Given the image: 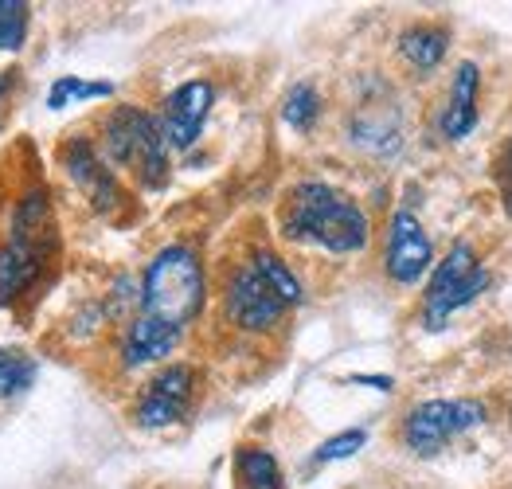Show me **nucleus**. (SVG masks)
<instances>
[{
  "mask_svg": "<svg viewBox=\"0 0 512 489\" xmlns=\"http://www.w3.org/2000/svg\"><path fill=\"white\" fill-rule=\"evenodd\" d=\"M28 4L20 0H0V51H20L28 36Z\"/></svg>",
  "mask_w": 512,
  "mask_h": 489,
  "instance_id": "20",
  "label": "nucleus"
},
{
  "mask_svg": "<svg viewBox=\"0 0 512 489\" xmlns=\"http://www.w3.org/2000/svg\"><path fill=\"white\" fill-rule=\"evenodd\" d=\"M4 90H8V83H4V79H0V98H4Z\"/></svg>",
  "mask_w": 512,
  "mask_h": 489,
  "instance_id": "23",
  "label": "nucleus"
},
{
  "mask_svg": "<svg viewBox=\"0 0 512 489\" xmlns=\"http://www.w3.org/2000/svg\"><path fill=\"white\" fill-rule=\"evenodd\" d=\"M239 478H243V489H286L282 486V466L274 462L270 450H258V446H247L239 450Z\"/></svg>",
  "mask_w": 512,
  "mask_h": 489,
  "instance_id": "14",
  "label": "nucleus"
},
{
  "mask_svg": "<svg viewBox=\"0 0 512 489\" xmlns=\"http://www.w3.org/2000/svg\"><path fill=\"white\" fill-rule=\"evenodd\" d=\"M43 270V247L28 239H8L0 247V302L20 298Z\"/></svg>",
  "mask_w": 512,
  "mask_h": 489,
  "instance_id": "10",
  "label": "nucleus"
},
{
  "mask_svg": "<svg viewBox=\"0 0 512 489\" xmlns=\"http://www.w3.org/2000/svg\"><path fill=\"white\" fill-rule=\"evenodd\" d=\"M188 400H192V368L172 364L165 372H157L153 384L145 388V396L137 403V423L141 427H169L188 411Z\"/></svg>",
  "mask_w": 512,
  "mask_h": 489,
  "instance_id": "9",
  "label": "nucleus"
},
{
  "mask_svg": "<svg viewBox=\"0 0 512 489\" xmlns=\"http://www.w3.org/2000/svg\"><path fill=\"white\" fill-rule=\"evenodd\" d=\"M141 306L145 317H157L165 325H188L200 306H204V267L192 247H165L149 270L141 286Z\"/></svg>",
  "mask_w": 512,
  "mask_h": 489,
  "instance_id": "2",
  "label": "nucleus"
},
{
  "mask_svg": "<svg viewBox=\"0 0 512 489\" xmlns=\"http://www.w3.org/2000/svg\"><path fill=\"white\" fill-rule=\"evenodd\" d=\"M399 51H403L415 67L430 71V67H438L442 55H446V32H442V28H411V32H403Z\"/></svg>",
  "mask_w": 512,
  "mask_h": 489,
  "instance_id": "15",
  "label": "nucleus"
},
{
  "mask_svg": "<svg viewBox=\"0 0 512 489\" xmlns=\"http://www.w3.org/2000/svg\"><path fill=\"white\" fill-rule=\"evenodd\" d=\"M106 157L129 169L133 177L149 188H161L169 177V141L161 134V122H153L137 106H118L106 118Z\"/></svg>",
  "mask_w": 512,
  "mask_h": 489,
  "instance_id": "3",
  "label": "nucleus"
},
{
  "mask_svg": "<svg viewBox=\"0 0 512 489\" xmlns=\"http://www.w3.org/2000/svg\"><path fill=\"white\" fill-rule=\"evenodd\" d=\"M485 286H489V270L477 263L473 247L454 243L446 251V259L434 267V278H430L427 286V306H423L427 329H442L450 321V313L470 306Z\"/></svg>",
  "mask_w": 512,
  "mask_h": 489,
  "instance_id": "4",
  "label": "nucleus"
},
{
  "mask_svg": "<svg viewBox=\"0 0 512 489\" xmlns=\"http://www.w3.org/2000/svg\"><path fill=\"white\" fill-rule=\"evenodd\" d=\"M282 227L298 243H317L333 255H352L368 243V216L337 188L309 180L298 184L286 200Z\"/></svg>",
  "mask_w": 512,
  "mask_h": 489,
  "instance_id": "1",
  "label": "nucleus"
},
{
  "mask_svg": "<svg viewBox=\"0 0 512 489\" xmlns=\"http://www.w3.org/2000/svg\"><path fill=\"white\" fill-rule=\"evenodd\" d=\"M368 443V435L364 431H341V435H333V439H325V443L313 450V462L317 466H325V462H341V458H352L360 446Z\"/></svg>",
  "mask_w": 512,
  "mask_h": 489,
  "instance_id": "21",
  "label": "nucleus"
},
{
  "mask_svg": "<svg viewBox=\"0 0 512 489\" xmlns=\"http://www.w3.org/2000/svg\"><path fill=\"white\" fill-rule=\"evenodd\" d=\"M63 161H67V173L83 184L98 208H114L118 204V184L110 177V169H102V161L94 157V149L86 141H71Z\"/></svg>",
  "mask_w": 512,
  "mask_h": 489,
  "instance_id": "12",
  "label": "nucleus"
},
{
  "mask_svg": "<svg viewBox=\"0 0 512 489\" xmlns=\"http://www.w3.org/2000/svg\"><path fill=\"white\" fill-rule=\"evenodd\" d=\"M32 380H36V364H32V356L0 349V396H16V392L32 388Z\"/></svg>",
  "mask_w": 512,
  "mask_h": 489,
  "instance_id": "18",
  "label": "nucleus"
},
{
  "mask_svg": "<svg viewBox=\"0 0 512 489\" xmlns=\"http://www.w3.org/2000/svg\"><path fill=\"white\" fill-rule=\"evenodd\" d=\"M430 259H434V251H430L423 223L415 220L411 212H399L387 227V274L395 282L411 286L430 270Z\"/></svg>",
  "mask_w": 512,
  "mask_h": 489,
  "instance_id": "8",
  "label": "nucleus"
},
{
  "mask_svg": "<svg viewBox=\"0 0 512 489\" xmlns=\"http://www.w3.org/2000/svg\"><path fill=\"white\" fill-rule=\"evenodd\" d=\"M176 341H180L176 325H165V321L141 313L126 333V349H122L126 353V368H141V364H153V360L169 356L176 349Z\"/></svg>",
  "mask_w": 512,
  "mask_h": 489,
  "instance_id": "11",
  "label": "nucleus"
},
{
  "mask_svg": "<svg viewBox=\"0 0 512 489\" xmlns=\"http://www.w3.org/2000/svg\"><path fill=\"white\" fill-rule=\"evenodd\" d=\"M477 87H481L477 67L462 63L458 75H454V87H450V106L442 114V134L450 137V141L466 137L477 126Z\"/></svg>",
  "mask_w": 512,
  "mask_h": 489,
  "instance_id": "13",
  "label": "nucleus"
},
{
  "mask_svg": "<svg viewBox=\"0 0 512 489\" xmlns=\"http://www.w3.org/2000/svg\"><path fill=\"white\" fill-rule=\"evenodd\" d=\"M286 310H290L286 298L258 274L255 263H247V267L231 278V286H227V313H231V321L239 329L266 333V329H274L282 321Z\"/></svg>",
  "mask_w": 512,
  "mask_h": 489,
  "instance_id": "6",
  "label": "nucleus"
},
{
  "mask_svg": "<svg viewBox=\"0 0 512 489\" xmlns=\"http://www.w3.org/2000/svg\"><path fill=\"white\" fill-rule=\"evenodd\" d=\"M485 423V403L477 400H427L407 415L403 439L415 454H434L462 431Z\"/></svg>",
  "mask_w": 512,
  "mask_h": 489,
  "instance_id": "5",
  "label": "nucleus"
},
{
  "mask_svg": "<svg viewBox=\"0 0 512 489\" xmlns=\"http://www.w3.org/2000/svg\"><path fill=\"white\" fill-rule=\"evenodd\" d=\"M501 188H505V200L512 208V145H509V157H505V173H501Z\"/></svg>",
  "mask_w": 512,
  "mask_h": 489,
  "instance_id": "22",
  "label": "nucleus"
},
{
  "mask_svg": "<svg viewBox=\"0 0 512 489\" xmlns=\"http://www.w3.org/2000/svg\"><path fill=\"white\" fill-rule=\"evenodd\" d=\"M251 263H255L258 274H262V278H266V282H270V286H274V290H278V294L286 298V306H298V302H301V282H298V274L286 267V263H282L278 255H270V251H258Z\"/></svg>",
  "mask_w": 512,
  "mask_h": 489,
  "instance_id": "16",
  "label": "nucleus"
},
{
  "mask_svg": "<svg viewBox=\"0 0 512 489\" xmlns=\"http://www.w3.org/2000/svg\"><path fill=\"white\" fill-rule=\"evenodd\" d=\"M212 102H215V90H212V83H204V79L184 83V87H176L169 98H165L161 134H165V141H169L172 149L196 145V137H200L208 114H212Z\"/></svg>",
  "mask_w": 512,
  "mask_h": 489,
  "instance_id": "7",
  "label": "nucleus"
},
{
  "mask_svg": "<svg viewBox=\"0 0 512 489\" xmlns=\"http://www.w3.org/2000/svg\"><path fill=\"white\" fill-rule=\"evenodd\" d=\"M317 114H321V98H317V90L309 87V83H298V87L286 94V106H282V118L294 126V130H309L313 122H317Z\"/></svg>",
  "mask_w": 512,
  "mask_h": 489,
  "instance_id": "19",
  "label": "nucleus"
},
{
  "mask_svg": "<svg viewBox=\"0 0 512 489\" xmlns=\"http://www.w3.org/2000/svg\"><path fill=\"white\" fill-rule=\"evenodd\" d=\"M114 94V83H86V79H75V75H63L55 79V87L47 90V106L51 110H63L71 102H83V98H110Z\"/></svg>",
  "mask_w": 512,
  "mask_h": 489,
  "instance_id": "17",
  "label": "nucleus"
}]
</instances>
